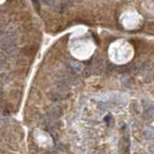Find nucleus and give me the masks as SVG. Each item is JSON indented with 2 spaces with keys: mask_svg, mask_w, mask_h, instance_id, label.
I'll use <instances>...</instances> for the list:
<instances>
[{
  "mask_svg": "<svg viewBox=\"0 0 154 154\" xmlns=\"http://www.w3.org/2000/svg\"><path fill=\"white\" fill-rule=\"evenodd\" d=\"M144 136H145V138H147V139L153 138L154 137V129L153 128H151V127L147 128V129L144 130Z\"/></svg>",
  "mask_w": 154,
  "mask_h": 154,
  "instance_id": "7ed1b4c3",
  "label": "nucleus"
},
{
  "mask_svg": "<svg viewBox=\"0 0 154 154\" xmlns=\"http://www.w3.org/2000/svg\"><path fill=\"white\" fill-rule=\"evenodd\" d=\"M144 115L147 116V118H148V119L154 118V108H149V109H147Z\"/></svg>",
  "mask_w": 154,
  "mask_h": 154,
  "instance_id": "39448f33",
  "label": "nucleus"
},
{
  "mask_svg": "<svg viewBox=\"0 0 154 154\" xmlns=\"http://www.w3.org/2000/svg\"><path fill=\"white\" fill-rule=\"evenodd\" d=\"M61 115L60 109L58 107H53L49 110V117L51 119H57Z\"/></svg>",
  "mask_w": 154,
  "mask_h": 154,
  "instance_id": "f03ea898",
  "label": "nucleus"
},
{
  "mask_svg": "<svg viewBox=\"0 0 154 154\" xmlns=\"http://www.w3.org/2000/svg\"><path fill=\"white\" fill-rule=\"evenodd\" d=\"M97 107L99 108V109H101V110H107V109H109V108H110V104H108V103H106V102H104V101H100L97 104Z\"/></svg>",
  "mask_w": 154,
  "mask_h": 154,
  "instance_id": "20e7f679",
  "label": "nucleus"
},
{
  "mask_svg": "<svg viewBox=\"0 0 154 154\" xmlns=\"http://www.w3.org/2000/svg\"><path fill=\"white\" fill-rule=\"evenodd\" d=\"M32 3L37 12H40V8H41V6H40V0H32Z\"/></svg>",
  "mask_w": 154,
  "mask_h": 154,
  "instance_id": "0eeeda50",
  "label": "nucleus"
},
{
  "mask_svg": "<svg viewBox=\"0 0 154 154\" xmlns=\"http://www.w3.org/2000/svg\"><path fill=\"white\" fill-rule=\"evenodd\" d=\"M75 1H77V2H80V1H81V0H75Z\"/></svg>",
  "mask_w": 154,
  "mask_h": 154,
  "instance_id": "1a4fd4ad",
  "label": "nucleus"
},
{
  "mask_svg": "<svg viewBox=\"0 0 154 154\" xmlns=\"http://www.w3.org/2000/svg\"><path fill=\"white\" fill-rule=\"evenodd\" d=\"M44 1L45 4L48 5V6H51V7L56 6V4L58 3V0H44Z\"/></svg>",
  "mask_w": 154,
  "mask_h": 154,
  "instance_id": "423d86ee",
  "label": "nucleus"
},
{
  "mask_svg": "<svg viewBox=\"0 0 154 154\" xmlns=\"http://www.w3.org/2000/svg\"><path fill=\"white\" fill-rule=\"evenodd\" d=\"M70 70L75 73H80L84 70L83 65L79 62H70Z\"/></svg>",
  "mask_w": 154,
  "mask_h": 154,
  "instance_id": "f257e3e1",
  "label": "nucleus"
},
{
  "mask_svg": "<svg viewBox=\"0 0 154 154\" xmlns=\"http://www.w3.org/2000/svg\"><path fill=\"white\" fill-rule=\"evenodd\" d=\"M107 117V118H105V121H109V119H110V115H108V116H106Z\"/></svg>",
  "mask_w": 154,
  "mask_h": 154,
  "instance_id": "6e6552de",
  "label": "nucleus"
}]
</instances>
